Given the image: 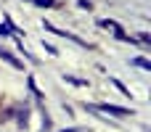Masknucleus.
<instances>
[{
  "label": "nucleus",
  "mask_w": 151,
  "mask_h": 132,
  "mask_svg": "<svg viewBox=\"0 0 151 132\" xmlns=\"http://www.w3.org/2000/svg\"><path fill=\"white\" fill-rule=\"evenodd\" d=\"M93 111H98V114H109V116H133V111L130 108H119V106H111V103H98V106H93V103H88Z\"/></svg>",
  "instance_id": "obj_1"
},
{
  "label": "nucleus",
  "mask_w": 151,
  "mask_h": 132,
  "mask_svg": "<svg viewBox=\"0 0 151 132\" xmlns=\"http://www.w3.org/2000/svg\"><path fill=\"white\" fill-rule=\"evenodd\" d=\"M0 58H3L5 64H11L13 69H24V64H21V61L13 56V53H8V50H3V48H0Z\"/></svg>",
  "instance_id": "obj_2"
},
{
  "label": "nucleus",
  "mask_w": 151,
  "mask_h": 132,
  "mask_svg": "<svg viewBox=\"0 0 151 132\" xmlns=\"http://www.w3.org/2000/svg\"><path fill=\"white\" fill-rule=\"evenodd\" d=\"M61 79H64V82H69V85H74V87H90V82H88V79H80V77H72V74H64Z\"/></svg>",
  "instance_id": "obj_3"
},
{
  "label": "nucleus",
  "mask_w": 151,
  "mask_h": 132,
  "mask_svg": "<svg viewBox=\"0 0 151 132\" xmlns=\"http://www.w3.org/2000/svg\"><path fill=\"white\" fill-rule=\"evenodd\" d=\"M29 3H35L40 8H58V0H29Z\"/></svg>",
  "instance_id": "obj_4"
},
{
  "label": "nucleus",
  "mask_w": 151,
  "mask_h": 132,
  "mask_svg": "<svg viewBox=\"0 0 151 132\" xmlns=\"http://www.w3.org/2000/svg\"><path fill=\"white\" fill-rule=\"evenodd\" d=\"M133 64H135V66H141V69H151V64H149V61H143V58H135Z\"/></svg>",
  "instance_id": "obj_5"
},
{
  "label": "nucleus",
  "mask_w": 151,
  "mask_h": 132,
  "mask_svg": "<svg viewBox=\"0 0 151 132\" xmlns=\"http://www.w3.org/2000/svg\"><path fill=\"white\" fill-rule=\"evenodd\" d=\"M42 48H45V50H48V53H50V56H58V50H56V48H53V45H48V42H42Z\"/></svg>",
  "instance_id": "obj_6"
},
{
  "label": "nucleus",
  "mask_w": 151,
  "mask_h": 132,
  "mask_svg": "<svg viewBox=\"0 0 151 132\" xmlns=\"http://www.w3.org/2000/svg\"><path fill=\"white\" fill-rule=\"evenodd\" d=\"M0 34H3V37H11V29H8V26H3V24H0Z\"/></svg>",
  "instance_id": "obj_7"
},
{
  "label": "nucleus",
  "mask_w": 151,
  "mask_h": 132,
  "mask_svg": "<svg viewBox=\"0 0 151 132\" xmlns=\"http://www.w3.org/2000/svg\"><path fill=\"white\" fill-rule=\"evenodd\" d=\"M61 132H82V130H77V127H69V130H61Z\"/></svg>",
  "instance_id": "obj_8"
}]
</instances>
